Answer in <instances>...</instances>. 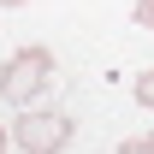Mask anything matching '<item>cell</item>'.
Here are the masks:
<instances>
[{
    "label": "cell",
    "mask_w": 154,
    "mask_h": 154,
    "mask_svg": "<svg viewBox=\"0 0 154 154\" xmlns=\"http://www.w3.org/2000/svg\"><path fill=\"white\" fill-rule=\"evenodd\" d=\"M54 83V54L48 48H18V54L0 65V95L12 107H36Z\"/></svg>",
    "instance_id": "6da1fadb"
},
{
    "label": "cell",
    "mask_w": 154,
    "mask_h": 154,
    "mask_svg": "<svg viewBox=\"0 0 154 154\" xmlns=\"http://www.w3.org/2000/svg\"><path fill=\"white\" fill-rule=\"evenodd\" d=\"M12 142H18L24 154H65L71 148V119L59 113V107H18Z\"/></svg>",
    "instance_id": "7a4b0ae2"
},
{
    "label": "cell",
    "mask_w": 154,
    "mask_h": 154,
    "mask_svg": "<svg viewBox=\"0 0 154 154\" xmlns=\"http://www.w3.org/2000/svg\"><path fill=\"white\" fill-rule=\"evenodd\" d=\"M131 95H136V107H142V113H154V65L131 77Z\"/></svg>",
    "instance_id": "3957f363"
},
{
    "label": "cell",
    "mask_w": 154,
    "mask_h": 154,
    "mask_svg": "<svg viewBox=\"0 0 154 154\" xmlns=\"http://www.w3.org/2000/svg\"><path fill=\"white\" fill-rule=\"evenodd\" d=\"M119 154H154V131H136V136H125V142H119Z\"/></svg>",
    "instance_id": "277c9868"
},
{
    "label": "cell",
    "mask_w": 154,
    "mask_h": 154,
    "mask_svg": "<svg viewBox=\"0 0 154 154\" xmlns=\"http://www.w3.org/2000/svg\"><path fill=\"white\" fill-rule=\"evenodd\" d=\"M136 24H142V30H154V0H136Z\"/></svg>",
    "instance_id": "5b68a950"
},
{
    "label": "cell",
    "mask_w": 154,
    "mask_h": 154,
    "mask_svg": "<svg viewBox=\"0 0 154 154\" xmlns=\"http://www.w3.org/2000/svg\"><path fill=\"white\" fill-rule=\"evenodd\" d=\"M6 136H12V131H6V125H0V154H6Z\"/></svg>",
    "instance_id": "8992f818"
},
{
    "label": "cell",
    "mask_w": 154,
    "mask_h": 154,
    "mask_svg": "<svg viewBox=\"0 0 154 154\" xmlns=\"http://www.w3.org/2000/svg\"><path fill=\"white\" fill-rule=\"evenodd\" d=\"M0 6H6V12H12V6H24V0H0Z\"/></svg>",
    "instance_id": "52a82bcc"
}]
</instances>
